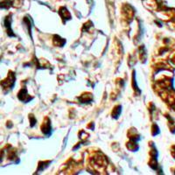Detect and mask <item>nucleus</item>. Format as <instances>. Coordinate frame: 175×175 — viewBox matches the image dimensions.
<instances>
[{
    "instance_id": "obj_1",
    "label": "nucleus",
    "mask_w": 175,
    "mask_h": 175,
    "mask_svg": "<svg viewBox=\"0 0 175 175\" xmlns=\"http://www.w3.org/2000/svg\"><path fill=\"white\" fill-rule=\"evenodd\" d=\"M14 82H15V75L12 72H10V74L8 75V77L5 80L1 81V85L4 87V89H11V88L14 85Z\"/></svg>"
},
{
    "instance_id": "obj_2",
    "label": "nucleus",
    "mask_w": 175,
    "mask_h": 175,
    "mask_svg": "<svg viewBox=\"0 0 175 175\" xmlns=\"http://www.w3.org/2000/svg\"><path fill=\"white\" fill-rule=\"evenodd\" d=\"M11 5H12V2L8 1V0L0 3V8H5V9H8Z\"/></svg>"
}]
</instances>
